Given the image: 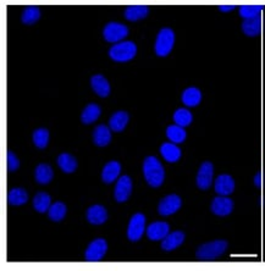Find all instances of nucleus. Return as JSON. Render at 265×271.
Listing matches in <instances>:
<instances>
[{"label": "nucleus", "instance_id": "f257e3e1", "mask_svg": "<svg viewBox=\"0 0 265 271\" xmlns=\"http://www.w3.org/2000/svg\"><path fill=\"white\" fill-rule=\"evenodd\" d=\"M143 175L151 187H160L165 177L163 165L155 157H147L143 161Z\"/></svg>", "mask_w": 265, "mask_h": 271}, {"label": "nucleus", "instance_id": "f03ea898", "mask_svg": "<svg viewBox=\"0 0 265 271\" xmlns=\"http://www.w3.org/2000/svg\"><path fill=\"white\" fill-rule=\"evenodd\" d=\"M137 47L134 42L123 40V42L116 43L109 50V57L117 63H125V61L132 60L136 57Z\"/></svg>", "mask_w": 265, "mask_h": 271}, {"label": "nucleus", "instance_id": "7ed1b4c3", "mask_svg": "<svg viewBox=\"0 0 265 271\" xmlns=\"http://www.w3.org/2000/svg\"><path fill=\"white\" fill-rule=\"evenodd\" d=\"M228 249V242L223 240H216L213 242L203 244L197 250V258L199 260H214L219 258Z\"/></svg>", "mask_w": 265, "mask_h": 271}, {"label": "nucleus", "instance_id": "20e7f679", "mask_svg": "<svg viewBox=\"0 0 265 271\" xmlns=\"http://www.w3.org/2000/svg\"><path fill=\"white\" fill-rule=\"evenodd\" d=\"M175 43V33L171 28H163L159 31L157 39H155V53L158 57H166L170 54Z\"/></svg>", "mask_w": 265, "mask_h": 271}, {"label": "nucleus", "instance_id": "39448f33", "mask_svg": "<svg viewBox=\"0 0 265 271\" xmlns=\"http://www.w3.org/2000/svg\"><path fill=\"white\" fill-rule=\"evenodd\" d=\"M104 38L107 42L110 43H120L123 38L127 37L128 28L125 25L119 22H109L103 31Z\"/></svg>", "mask_w": 265, "mask_h": 271}, {"label": "nucleus", "instance_id": "423d86ee", "mask_svg": "<svg viewBox=\"0 0 265 271\" xmlns=\"http://www.w3.org/2000/svg\"><path fill=\"white\" fill-rule=\"evenodd\" d=\"M144 228H146V216L143 214L137 213L131 217L127 229V237L129 241H140L144 234Z\"/></svg>", "mask_w": 265, "mask_h": 271}, {"label": "nucleus", "instance_id": "0eeeda50", "mask_svg": "<svg viewBox=\"0 0 265 271\" xmlns=\"http://www.w3.org/2000/svg\"><path fill=\"white\" fill-rule=\"evenodd\" d=\"M108 250L107 241L103 238H97L93 242L90 243L84 252V258L88 261H99L105 255Z\"/></svg>", "mask_w": 265, "mask_h": 271}, {"label": "nucleus", "instance_id": "6e6552de", "mask_svg": "<svg viewBox=\"0 0 265 271\" xmlns=\"http://www.w3.org/2000/svg\"><path fill=\"white\" fill-rule=\"evenodd\" d=\"M182 200L178 194H169L165 198H163L159 203L158 211L163 216H169V215L175 214L176 211L181 208Z\"/></svg>", "mask_w": 265, "mask_h": 271}, {"label": "nucleus", "instance_id": "1a4fd4ad", "mask_svg": "<svg viewBox=\"0 0 265 271\" xmlns=\"http://www.w3.org/2000/svg\"><path fill=\"white\" fill-rule=\"evenodd\" d=\"M214 166L210 161H204L197 173V186L201 190H208L213 184Z\"/></svg>", "mask_w": 265, "mask_h": 271}, {"label": "nucleus", "instance_id": "9d476101", "mask_svg": "<svg viewBox=\"0 0 265 271\" xmlns=\"http://www.w3.org/2000/svg\"><path fill=\"white\" fill-rule=\"evenodd\" d=\"M132 192V181L128 176L123 175L119 178L116 186H115V191H114V196L115 199L119 203L126 202L129 198Z\"/></svg>", "mask_w": 265, "mask_h": 271}, {"label": "nucleus", "instance_id": "9b49d317", "mask_svg": "<svg viewBox=\"0 0 265 271\" xmlns=\"http://www.w3.org/2000/svg\"><path fill=\"white\" fill-rule=\"evenodd\" d=\"M232 209H234V202L225 196L216 197L211 202V211L217 216H226L231 214Z\"/></svg>", "mask_w": 265, "mask_h": 271}, {"label": "nucleus", "instance_id": "f8f14e48", "mask_svg": "<svg viewBox=\"0 0 265 271\" xmlns=\"http://www.w3.org/2000/svg\"><path fill=\"white\" fill-rule=\"evenodd\" d=\"M215 192L220 196H229L234 192L235 190V181L234 178L230 175H220L217 176L216 179H215Z\"/></svg>", "mask_w": 265, "mask_h": 271}, {"label": "nucleus", "instance_id": "ddd939ff", "mask_svg": "<svg viewBox=\"0 0 265 271\" xmlns=\"http://www.w3.org/2000/svg\"><path fill=\"white\" fill-rule=\"evenodd\" d=\"M169 223L164 221H155L151 223L147 229V236L152 241H160L164 240L169 235Z\"/></svg>", "mask_w": 265, "mask_h": 271}, {"label": "nucleus", "instance_id": "4468645a", "mask_svg": "<svg viewBox=\"0 0 265 271\" xmlns=\"http://www.w3.org/2000/svg\"><path fill=\"white\" fill-rule=\"evenodd\" d=\"M86 216L88 221L92 225H102L108 219L107 209L103 205H92V207L88 208Z\"/></svg>", "mask_w": 265, "mask_h": 271}, {"label": "nucleus", "instance_id": "2eb2a0df", "mask_svg": "<svg viewBox=\"0 0 265 271\" xmlns=\"http://www.w3.org/2000/svg\"><path fill=\"white\" fill-rule=\"evenodd\" d=\"M91 84H92L93 91L102 98H105L110 94V84L108 79L103 75H94L91 78Z\"/></svg>", "mask_w": 265, "mask_h": 271}, {"label": "nucleus", "instance_id": "dca6fc26", "mask_svg": "<svg viewBox=\"0 0 265 271\" xmlns=\"http://www.w3.org/2000/svg\"><path fill=\"white\" fill-rule=\"evenodd\" d=\"M181 99L186 107H197L202 100V92L196 87H188L182 92Z\"/></svg>", "mask_w": 265, "mask_h": 271}, {"label": "nucleus", "instance_id": "f3484780", "mask_svg": "<svg viewBox=\"0 0 265 271\" xmlns=\"http://www.w3.org/2000/svg\"><path fill=\"white\" fill-rule=\"evenodd\" d=\"M185 241V234L182 231H175L172 234H169L163 240V243H161V248L164 250H170L176 249L178 247L181 246Z\"/></svg>", "mask_w": 265, "mask_h": 271}, {"label": "nucleus", "instance_id": "a211bd4d", "mask_svg": "<svg viewBox=\"0 0 265 271\" xmlns=\"http://www.w3.org/2000/svg\"><path fill=\"white\" fill-rule=\"evenodd\" d=\"M128 120L129 116L126 111H116V113L111 115L110 120H109V126L115 132H121L127 126Z\"/></svg>", "mask_w": 265, "mask_h": 271}, {"label": "nucleus", "instance_id": "6ab92c4d", "mask_svg": "<svg viewBox=\"0 0 265 271\" xmlns=\"http://www.w3.org/2000/svg\"><path fill=\"white\" fill-rule=\"evenodd\" d=\"M120 171H121V165L117 161H109V163L105 165L104 169H103L102 172V178L105 184H111L115 179L117 178V176L120 175Z\"/></svg>", "mask_w": 265, "mask_h": 271}, {"label": "nucleus", "instance_id": "aec40b11", "mask_svg": "<svg viewBox=\"0 0 265 271\" xmlns=\"http://www.w3.org/2000/svg\"><path fill=\"white\" fill-rule=\"evenodd\" d=\"M160 153L169 163H175L181 158V149L175 146V143H163L160 147Z\"/></svg>", "mask_w": 265, "mask_h": 271}, {"label": "nucleus", "instance_id": "412c9836", "mask_svg": "<svg viewBox=\"0 0 265 271\" xmlns=\"http://www.w3.org/2000/svg\"><path fill=\"white\" fill-rule=\"evenodd\" d=\"M93 141L98 147H107L111 141L110 129L104 125L97 126L93 132Z\"/></svg>", "mask_w": 265, "mask_h": 271}, {"label": "nucleus", "instance_id": "4be33fe9", "mask_svg": "<svg viewBox=\"0 0 265 271\" xmlns=\"http://www.w3.org/2000/svg\"><path fill=\"white\" fill-rule=\"evenodd\" d=\"M149 14V9L146 5H131L125 10V17L128 21H138Z\"/></svg>", "mask_w": 265, "mask_h": 271}, {"label": "nucleus", "instance_id": "5701e85b", "mask_svg": "<svg viewBox=\"0 0 265 271\" xmlns=\"http://www.w3.org/2000/svg\"><path fill=\"white\" fill-rule=\"evenodd\" d=\"M242 31H243V33L248 37L258 36L261 31L260 16L254 17V19L244 20V21L242 22Z\"/></svg>", "mask_w": 265, "mask_h": 271}, {"label": "nucleus", "instance_id": "b1692460", "mask_svg": "<svg viewBox=\"0 0 265 271\" xmlns=\"http://www.w3.org/2000/svg\"><path fill=\"white\" fill-rule=\"evenodd\" d=\"M34 176H36V181L39 185H48L53 179L54 172H53V169L48 164H39L36 167Z\"/></svg>", "mask_w": 265, "mask_h": 271}, {"label": "nucleus", "instance_id": "393cba45", "mask_svg": "<svg viewBox=\"0 0 265 271\" xmlns=\"http://www.w3.org/2000/svg\"><path fill=\"white\" fill-rule=\"evenodd\" d=\"M58 165L64 172L71 173L77 169V161L76 159L70 155L69 153H63V154L59 155L58 158Z\"/></svg>", "mask_w": 265, "mask_h": 271}, {"label": "nucleus", "instance_id": "a878e982", "mask_svg": "<svg viewBox=\"0 0 265 271\" xmlns=\"http://www.w3.org/2000/svg\"><path fill=\"white\" fill-rule=\"evenodd\" d=\"M52 198L48 193L39 192L36 194L33 199V208L36 209L38 213H47L51 208Z\"/></svg>", "mask_w": 265, "mask_h": 271}, {"label": "nucleus", "instance_id": "bb28decb", "mask_svg": "<svg viewBox=\"0 0 265 271\" xmlns=\"http://www.w3.org/2000/svg\"><path fill=\"white\" fill-rule=\"evenodd\" d=\"M101 113H102L101 108H99L97 104H94V103L87 105L86 109L83 110V113H82L81 116L82 122L86 123V125H90V123L97 121V120L99 119V116H101Z\"/></svg>", "mask_w": 265, "mask_h": 271}, {"label": "nucleus", "instance_id": "cd10ccee", "mask_svg": "<svg viewBox=\"0 0 265 271\" xmlns=\"http://www.w3.org/2000/svg\"><path fill=\"white\" fill-rule=\"evenodd\" d=\"M166 136L172 143H182L186 140L187 133L184 127L178 125H171L166 128Z\"/></svg>", "mask_w": 265, "mask_h": 271}, {"label": "nucleus", "instance_id": "c85d7f7f", "mask_svg": "<svg viewBox=\"0 0 265 271\" xmlns=\"http://www.w3.org/2000/svg\"><path fill=\"white\" fill-rule=\"evenodd\" d=\"M28 193L23 188H13L8 196V200L11 205H22L27 202Z\"/></svg>", "mask_w": 265, "mask_h": 271}, {"label": "nucleus", "instance_id": "c756f323", "mask_svg": "<svg viewBox=\"0 0 265 271\" xmlns=\"http://www.w3.org/2000/svg\"><path fill=\"white\" fill-rule=\"evenodd\" d=\"M192 120V113H191L190 110H187V109H178V110L173 113V121H175L176 125L181 126V127L190 126Z\"/></svg>", "mask_w": 265, "mask_h": 271}, {"label": "nucleus", "instance_id": "7c9ffc66", "mask_svg": "<svg viewBox=\"0 0 265 271\" xmlns=\"http://www.w3.org/2000/svg\"><path fill=\"white\" fill-rule=\"evenodd\" d=\"M49 217L53 221H61L66 215V205L63 202H57L51 205L48 210Z\"/></svg>", "mask_w": 265, "mask_h": 271}, {"label": "nucleus", "instance_id": "2f4dec72", "mask_svg": "<svg viewBox=\"0 0 265 271\" xmlns=\"http://www.w3.org/2000/svg\"><path fill=\"white\" fill-rule=\"evenodd\" d=\"M261 10H263V7H261V5H241L240 15L244 20L254 19V17L259 16Z\"/></svg>", "mask_w": 265, "mask_h": 271}, {"label": "nucleus", "instance_id": "473e14b6", "mask_svg": "<svg viewBox=\"0 0 265 271\" xmlns=\"http://www.w3.org/2000/svg\"><path fill=\"white\" fill-rule=\"evenodd\" d=\"M33 142L37 148H47L49 142V131L46 128H38L33 132Z\"/></svg>", "mask_w": 265, "mask_h": 271}, {"label": "nucleus", "instance_id": "72a5a7b5", "mask_svg": "<svg viewBox=\"0 0 265 271\" xmlns=\"http://www.w3.org/2000/svg\"><path fill=\"white\" fill-rule=\"evenodd\" d=\"M40 17V11L37 7H27L22 13V22L26 25H32V23L37 22Z\"/></svg>", "mask_w": 265, "mask_h": 271}, {"label": "nucleus", "instance_id": "f704fd0d", "mask_svg": "<svg viewBox=\"0 0 265 271\" xmlns=\"http://www.w3.org/2000/svg\"><path fill=\"white\" fill-rule=\"evenodd\" d=\"M20 166L19 159L16 158V155L13 152H8V167L10 171H16Z\"/></svg>", "mask_w": 265, "mask_h": 271}, {"label": "nucleus", "instance_id": "c9c22d12", "mask_svg": "<svg viewBox=\"0 0 265 271\" xmlns=\"http://www.w3.org/2000/svg\"><path fill=\"white\" fill-rule=\"evenodd\" d=\"M235 9V5H220L219 10L223 11V13H229V11H232Z\"/></svg>", "mask_w": 265, "mask_h": 271}, {"label": "nucleus", "instance_id": "e433bc0d", "mask_svg": "<svg viewBox=\"0 0 265 271\" xmlns=\"http://www.w3.org/2000/svg\"><path fill=\"white\" fill-rule=\"evenodd\" d=\"M254 184H255V186H257V187H260L261 186V173L260 172H258L257 175H255Z\"/></svg>", "mask_w": 265, "mask_h": 271}]
</instances>
